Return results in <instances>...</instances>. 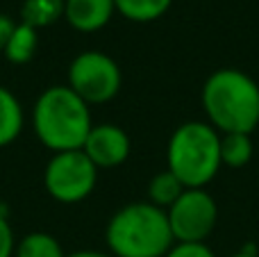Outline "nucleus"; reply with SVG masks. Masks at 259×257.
<instances>
[{
    "instance_id": "f257e3e1",
    "label": "nucleus",
    "mask_w": 259,
    "mask_h": 257,
    "mask_svg": "<svg viewBox=\"0 0 259 257\" xmlns=\"http://www.w3.org/2000/svg\"><path fill=\"white\" fill-rule=\"evenodd\" d=\"M207 123L221 132L252 135L259 125V84L239 68H219L202 84Z\"/></svg>"
},
{
    "instance_id": "f03ea898",
    "label": "nucleus",
    "mask_w": 259,
    "mask_h": 257,
    "mask_svg": "<svg viewBox=\"0 0 259 257\" xmlns=\"http://www.w3.org/2000/svg\"><path fill=\"white\" fill-rule=\"evenodd\" d=\"M91 105H87L68 84L41 91L32 107V127L41 144L53 153L80 150L94 127Z\"/></svg>"
},
{
    "instance_id": "7ed1b4c3",
    "label": "nucleus",
    "mask_w": 259,
    "mask_h": 257,
    "mask_svg": "<svg viewBox=\"0 0 259 257\" xmlns=\"http://www.w3.org/2000/svg\"><path fill=\"white\" fill-rule=\"evenodd\" d=\"M105 241L114 257H164L175 244L166 209L148 200L118 209L107 223Z\"/></svg>"
},
{
    "instance_id": "20e7f679",
    "label": "nucleus",
    "mask_w": 259,
    "mask_h": 257,
    "mask_svg": "<svg viewBox=\"0 0 259 257\" xmlns=\"http://www.w3.org/2000/svg\"><path fill=\"white\" fill-rule=\"evenodd\" d=\"M221 132L207 121H187L166 146V168L187 189H205L221 171Z\"/></svg>"
},
{
    "instance_id": "39448f33",
    "label": "nucleus",
    "mask_w": 259,
    "mask_h": 257,
    "mask_svg": "<svg viewBox=\"0 0 259 257\" xmlns=\"http://www.w3.org/2000/svg\"><path fill=\"white\" fill-rule=\"evenodd\" d=\"M98 182V168L80 150L53 153L44 171V185L50 198L64 205H75L89 198Z\"/></svg>"
},
{
    "instance_id": "423d86ee",
    "label": "nucleus",
    "mask_w": 259,
    "mask_h": 257,
    "mask_svg": "<svg viewBox=\"0 0 259 257\" xmlns=\"http://www.w3.org/2000/svg\"><path fill=\"white\" fill-rule=\"evenodd\" d=\"M68 87L87 105H103L118 96L123 75L118 64L100 50H84L75 55L68 66Z\"/></svg>"
},
{
    "instance_id": "0eeeda50",
    "label": "nucleus",
    "mask_w": 259,
    "mask_h": 257,
    "mask_svg": "<svg viewBox=\"0 0 259 257\" xmlns=\"http://www.w3.org/2000/svg\"><path fill=\"white\" fill-rule=\"evenodd\" d=\"M166 217L175 244H205L219 221V205L207 189H184Z\"/></svg>"
},
{
    "instance_id": "6e6552de",
    "label": "nucleus",
    "mask_w": 259,
    "mask_h": 257,
    "mask_svg": "<svg viewBox=\"0 0 259 257\" xmlns=\"http://www.w3.org/2000/svg\"><path fill=\"white\" fill-rule=\"evenodd\" d=\"M130 137L121 125L114 123H98L89 130L82 146V153L98 168H116L130 157Z\"/></svg>"
},
{
    "instance_id": "1a4fd4ad",
    "label": "nucleus",
    "mask_w": 259,
    "mask_h": 257,
    "mask_svg": "<svg viewBox=\"0 0 259 257\" xmlns=\"http://www.w3.org/2000/svg\"><path fill=\"white\" fill-rule=\"evenodd\" d=\"M114 14V0H64V21L77 32L103 30Z\"/></svg>"
},
{
    "instance_id": "9d476101",
    "label": "nucleus",
    "mask_w": 259,
    "mask_h": 257,
    "mask_svg": "<svg viewBox=\"0 0 259 257\" xmlns=\"http://www.w3.org/2000/svg\"><path fill=\"white\" fill-rule=\"evenodd\" d=\"M23 123H25V114L21 100L14 96V91L0 84V148L14 144L21 137Z\"/></svg>"
},
{
    "instance_id": "9b49d317",
    "label": "nucleus",
    "mask_w": 259,
    "mask_h": 257,
    "mask_svg": "<svg viewBox=\"0 0 259 257\" xmlns=\"http://www.w3.org/2000/svg\"><path fill=\"white\" fill-rule=\"evenodd\" d=\"M36 48H39V30L25 25V23H16V27H14L12 36H9V41H7V48H5L3 55L12 64L23 66V64L34 59Z\"/></svg>"
},
{
    "instance_id": "f8f14e48",
    "label": "nucleus",
    "mask_w": 259,
    "mask_h": 257,
    "mask_svg": "<svg viewBox=\"0 0 259 257\" xmlns=\"http://www.w3.org/2000/svg\"><path fill=\"white\" fill-rule=\"evenodd\" d=\"M255 146H252V135L243 132H230L221 135V164L228 168H243L250 164Z\"/></svg>"
},
{
    "instance_id": "ddd939ff",
    "label": "nucleus",
    "mask_w": 259,
    "mask_h": 257,
    "mask_svg": "<svg viewBox=\"0 0 259 257\" xmlns=\"http://www.w3.org/2000/svg\"><path fill=\"white\" fill-rule=\"evenodd\" d=\"M64 18V0H25L21 7V23L41 30Z\"/></svg>"
},
{
    "instance_id": "4468645a",
    "label": "nucleus",
    "mask_w": 259,
    "mask_h": 257,
    "mask_svg": "<svg viewBox=\"0 0 259 257\" xmlns=\"http://www.w3.org/2000/svg\"><path fill=\"white\" fill-rule=\"evenodd\" d=\"M184 189L187 187L178 180V176H173L168 168H164L157 176H152L150 185H148V203H152L159 209H168L184 194Z\"/></svg>"
},
{
    "instance_id": "2eb2a0df",
    "label": "nucleus",
    "mask_w": 259,
    "mask_h": 257,
    "mask_svg": "<svg viewBox=\"0 0 259 257\" xmlns=\"http://www.w3.org/2000/svg\"><path fill=\"white\" fill-rule=\"evenodd\" d=\"M116 12L134 23H152L170 9L173 0H114Z\"/></svg>"
},
{
    "instance_id": "dca6fc26",
    "label": "nucleus",
    "mask_w": 259,
    "mask_h": 257,
    "mask_svg": "<svg viewBox=\"0 0 259 257\" xmlns=\"http://www.w3.org/2000/svg\"><path fill=\"white\" fill-rule=\"evenodd\" d=\"M14 257H66L57 237L50 232H30L21 241H16Z\"/></svg>"
},
{
    "instance_id": "f3484780",
    "label": "nucleus",
    "mask_w": 259,
    "mask_h": 257,
    "mask_svg": "<svg viewBox=\"0 0 259 257\" xmlns=\"http://www.w3.org/2000/svg\"><path fill=\"white\" fill-rule=\"evenodd\" d=\"M164 257H216L207 244H173Z\"/></svg>"
},
{
    "instance_id": "a211bd4d",
    "label": "nucleus",
    "mask_w": 259,
    "mask_h": 257,
    "mask_svg": "<svg viewBox=\"0 0 259 257\" xmlns=\"http://www.w3.org/2000/svg\"><path fill=\"white\" fill-rule=\"evenodd\" d=\"M14 253H16V237L7 217L0 214V257H14Z\"/></svg>"
},
{
    "instance_id": "6ab92c4d",
    "label": "nucleus",
    "mask_w": 259,
    "mask_h": 257,
    "mask_svg": "<svg viewBox=\"0 0 259 257\" xmlns=\"http://www.w3.org/2000/svg\"><path fill=\"white\" fill-rule=\"evenodd\" d=\"M14 27H16V23L12 21V16L0 14V55H3L5 48H7V41H9V36H12Z\"/></svg>"
},
{
    "instance_id": "aec40b11",
    "label": "nucleus",
    "mask_w": 259,
    "mask_h": 257,
    "mask_svg": "<svg viewBox=\"0 0 259 257\" xmlns=\"http://www.w3.org/2000/svg\"><path fill=\"white\" fill-rule=\"evenodd\" d=\"M66 257H114L112 253H103V250H75V253Z\"/></svg>"
},
{
    "instance_id": "412c9836",
    "label": "nucleus",
    "mask_w": 259,
    "mask_h": 257,
    "mask_svg": "<svg viewBox=\"0 0 259 257\" xmlns=\"http://www.w3.org/2000/svg\"><path fill=\"white\" fill-rule=\"evenodd\" d=\"M230 257H259L257 253H248V250H241V253H234V255H230Z\"/></svg>"
}]
</instances>
